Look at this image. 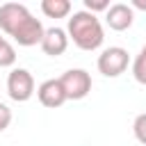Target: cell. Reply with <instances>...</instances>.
I'll list each match as a JSON object with an SVG mask.
<instances>
[{
	"instance_id": "cell-1",
	"label": "cell",
	"mask_w": 146,
	"mask_h": 146,
	"mask_svg": "<svg viewBox=\"0 0 146 146\" xmlns=\"http://www.w3.org/2000/svg\"><path fill=\"white\" fill-rule=\"evenodd\" d=\"M0 30L9 34L18 46H36L43 39V23L32 16V11L21 2H5L0 5Z\"/></svg>"
},
{
	"instance_id": "cell-2",
	"label": "cell",
	"mask_w": 146,
	"mask_h": 146,
	"mask_svg": "<svg viewBox=\"0 0 146 146\" xmlns=\"http://www.w3.org/2000/svg\"><path fill=\"white\" fill-rule=\"evenodd\" d=\"M68 41H73L80 50H98L105 41V32L103 25L98 21L96 14L89 11H75L68 18V27H66Z\"/></svg>"
},
{
	"instance_id": "cell-3",
	"label": "cell",
	"mask_w": 146,
	"mask_h": 146,
	"mask_svg": "<svg viewBox=\"0 0 146 146\" xmlns=\"http://www.w3.org/2000/svg\"><path fill=\"white\" fill-rule=\"evenodd\" d=\"M128 64H130V55H128V50L121 48V46H110V48H105V50L98 55V62H96L98 71H100L105 78H119V75L128 68Z\"/></svg>"
},
{
	"instance_id": "cell-4",
	"label": "cell",
	"mask_w": 146,
	"mask_h": 146,
	"mask_svg": "<svg viewBox=\"0 0 146 146\" xmlns=\"http://www.w3.org/2000/svg\"><path fill=\"white\" fill-rule=\"evenodd\" d=\"M62 89L66 94V100H82L91 91V75L84 68H68L59 78Z\"/></svg>"
},
{
	"instance_id": "cell-5",
	"label": "cell",
	"mask_w": 146,
	"mask_h": 146,
	"mask_svg": "<svg viewBox=\"0 0 146 146\" xmlns=\"http://www.w3.org/2000/svg\"><path fill=\"white\" fill-rule=\"evenodd\" d=\"M7 94L16 103H27L34 96V78L27 68H11L7 75Z\"/></svg>"
},
{
	"instance_id": "cell-6",
	"label": "cell",
	"mask_w": 146,
	"mask_h": 146,
	"mask_svg": "<svg viewBox=\"0 0 146 146\" xmlns=\"http://www.w3.org/2000/svg\"><path fill=\"white\" fill-rule=\"evenodd\" d=\"M36 98H39V103H41L43 107H50V110L62 107V105L66 103V94H64V89H62L59 78L43 80V82L36 87Z\"/></svg>"
},
{
	"instance_id": "cell-7",
	"label": "cell",
	"mask_w": 146,
	"mask_h": 146,
	"mask_svg": "<svg viewBox=\"0 0 146 146\" xmlns=\"http://www.w3.org/2000/svg\"><path fill=\"white\" fill-rule=\"evenodd\" d=\"M135 21V11L130 5L125 2H114L110 5V9L105 11V23L110 25V30L114 32H125Z\"/></svg>"
},
{
	"instance_id": "cell-8",
	"label": "cell",
	"mask_w": 146,
	"mask_h": 146,
	"mask_svg": "<svg viewBox=\"0 0 146 146\" xmlns=\"http://www.w3.org/2000/svg\"><path fill=\"white\" fill-rule=\"evenodd\" d=\"M39 46H41V50H43L46 55L59 57V55H64L66 48H68V34H66V30H62V27H48V30L43 32V39H41Z\"/></svg>"
},
{
	"instance_id": "cell-9",
	"label": "cell",
	"mask_w": 146,
	"mask_h": 146,
	"mask_svg": "<svg viewBox=\"0 0 146 146\" xmlns=\"http://www.w3.org/2000/svg\"><path fill=\"white\" fill-rule=\"evenodd\" d=\"M41 11L48 18H66L71 14L68 0H41Z\"/></svg>"
},
{
	"instance_id": "cell-10",
	"label": "cell",
	"mask_w": 146,
	"mask_h": 146,
	"mask_svg": "<svg viewBox=\"0 0 146 146\" xmlns=\"http://www.w3.org/2000/svg\"><path fill=\"white\" fill-rule=\"evenodd\" d=\"M14 62H16V48L0 34V68L14 66Z\"/></svg>"
},
{
	"instance_id": "cell-11",
	"label": "cell",
	"mask_w": 146,
	"mask_h": 146,
	"mask_svg": "<svg viewBox=\"0 0 146 146\" xmlns=\"http://www.w3.org/2000/svg\"><path fill=\"white\" fill-rule=\"evenodd\" d=\"M132 132H135V139L146 146V112L135 116V121H132Z\"/></svg>"
},
{
	"instance_id": "cell-12",
	"label": "cell",
	"mask_w": 146,
	"mask_h": 146,
	"mask_svg": "<svg viewBox=\"0 0 146 146\" xmlns=\"http://www.w3.org/2000/svg\"><path fill=\"white\" fill-rule=\"evenodd\" d=\"M132 78L146 87V59H141L139 55L132 59Z\"/></svg>"
},
{
	"instance_id": "cell-13",
	"label": "cell",
	"mask_w": 146,
	"mask_h": 146,
	"mask_svg": "<svg viewBox=\"0 0 146 146\" xmlns=\"http://www.w3.org/2000/svg\"><path fill=\"white\" fill-rule=\"evenodd\" d=\"M110 9V0H84V11L96 14V11H107Z\"/></svg>"
},
{
	"instance_id": "cell-14",
	"label": "cell",
	"mask_w": 146,
	"mask_h": 146,
	"mask_svg": "<svg viewBox=\"0 0 146 146\" xmlns=\"http://www.w3.org/2000/svg\"><path fill=\"white\" fill-rule=\"evenodd\" d=\"M9 123H11V110H9L5 103H0V132L7 130Z\"/></svg>"
},
{
	"instance_id": "cell-15",
	"label": "cell",
	"mask_w": 146,
	"mask_h": 146,
	"mask_svg": "<svg viewBox=\"0 0 146 146\" xmlns=\"http://www.w3.org/2000/svg\"><path fill=\"white\" fill-rule=\"evenodd\" d=\"M130 7H132V11H135V9L146 11V0H132V2H130Z\"/></svg>"
},
{
	"instance_id": "cell-16",
	"label": "cell",
	"mask_w": 146,
	"mask_h": 146,
	"mask_svg": "<svg viewBox=\"0 0 146 146\" xmlns=\"http://www.w3.org/2000/svg\"><path fill=\"white\" fill-rule=\"evenodd\" d=\"M139 57H141V59H146V43L141 46V50H139Z\"/></svg>"
}]
</instances>
